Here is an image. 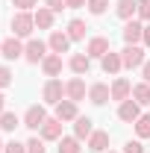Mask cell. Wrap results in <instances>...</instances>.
Instances as JSON below:
<instances>
[{"label":"cell","mask_w":150,"mask_h":153,"mask_svg":"<svg viewBox=\"0 0 150 153\" xmlns=\"http://www.w3.org/2000/svg\"><path fill=\"white\" fill-rule=\"evenodd\" d=\"M41 100H44V106H56L65 100V82L59 79V76H50L47 82H44V88H41Z\"/></svg>","instance_id":"obj_1"},{"label":"cell","mask_w":150,"mask_h":153,"mask_svg":"<svg viewBox=\"0 0 150 153\" xmlns=\"http://www.w3.org/2000/svg\"><path fill=\"white\" fill-rule=\"evenodd\" d=\"M33 30H36V15H33V12H15V15H12V36L30 38Z\"/></svg>","instance_id":"obj_2"},{"label":"cell","mask_w":150,"mask_h":153,"mask_svg":"<svg viewBox=\"0 0 150 153\" xmlns=\"http://www.w3.org/2000/svg\"><path fill=\"white\" fill-rule=\"evenodd\" d=\"M50 115H47V109H44V103H36V106H30L27 112H24V127L27 130H33V133H38L41 127H44V121H47Z\"/></svg>","instance_id":"obj_3"},{"label":"cell","mask_w":150,"mask_h":153,"mask_svg":"<svg viewBox=\"0 0 150 153\" xmlns=\"http://www.w3.org/2000/svg\"><path fill=\"white\" fill-rule=\"evenodd\" d=\"M50 53V47H47V41H41V38H30L27 44H24V59L30 62V65H41V59Z\"/></svg>","instance_id":"obj_4"},{"label":"cell","mask_w":150,"mask_h":153,"mask_svg":"<svg viewBox=\"0 0 150 153\" xmlns=\"http://www.w3.org/2000/svg\"><path fill=\"white\" fill-rule=\"evenodd\" d=\"M121 62H124V68H141L144 62H147V53H144V47L141 44H127L124 50H121Z\"/></svg>","instance_id":"obj_5"},{"label":"cell","mask_w":150,"mask_h":153,"mask_svg":"<svg viewBox=\"0 0 150 153\" xmlns=\"http://www.w3.org/2000/svg\"><path fill=\"white\" fill-rule=\"evenodd\" d=\"M0 56L6 59V62L24 59V41H21L18 36H9V38H3V44H0Z\"/></svg>","instance_id":"obj_6"},{"label":"cell","mask_w":150,"mask_h":153,"mask_svg":"<svg viewBox=\"0 0 150 153\" xmlns=\"http://www.w3.org/2000/svg\"><path fill=\"white\" fill-rule=\"evenodd\" d=\"M121 36L127 44H141V38H144V21H127L124 24V30H121Z\"/></svg>","instance_id":"obj_7"},{"label":"cell","mask_w":150,"mask_h":153,"mask_svg":"<svg viewBox=\"0 0 150 153\" xmlns=\"http://www.w3.org/2000/svg\"><path fill=\"white\" fill-rule=\"evenodd\" d=\"M85 94H88V88H85V79H82V76H71V79L65 82V97H68V100L79 103V100H85Z\"/></svg>","instance_id":"obj_8"},{"label":"cell","mask_w":150,"mask_h":153,"mask_svg":"<svg viewBox=\"0 0 150 153\" xmlns=\"http://www.w3.org/2000/svg\"><path fill=\"white\" fill-rule=\"evenodd\" d=\"M109 50H112V47H109V38H106V36H91V38H88V44H85L88 59H103Z\"/></svg>","instance_id":"obj_9"},{"label":"cell","mask_w":150,"mask_h":153,"mask_svg":"<svg viewBox=\"0 0 150 153\" xmlns=\"http://www.w3.org/2000/svg\"><path fill=\"white\" fill-rule=\"evenodd\" d=\"M47 47H50V53H68L71 50V38H68V33L65 30H53L50 33V38H47Z\"/></svg>","instance_id":"obj_10"},{"label":"cell","mask_w":150,"mask_h":153,"mask_svg":"<svg viewBox=\"0 0 150 153\" xmlns=\"http://www.w3.org/2000/svg\"><path fill=\"white\" fill-rule=\"evenodd\" d=\"M118 118L124 121V124H135L138 118H141V106L135 103V100H124V103H118Z\"/></svg>","instance_id":"obj_11"},{"label":"cell","mask_w":150,"mask_h":153,"mask_svg":"<svg viewBox=\"0 0 150 153\" xmlns=\"http://www.w3.org/2000/svg\"><path fill=\"white\" fill-rule=\"evenodd\" d=\"M53 109H56V118L62 121V124H68V121H76V118H79V103L68 100V97H65L62 103H56Z\"/></svg>","instance_id":"obj_12"},{"label":"cell","mask_w":150,"mask_h":153,"mask_svg":"<svg viewBox=\"0 0 150 153\" xmlns=\"http://www.w3.org/2000/svg\"><path fill=\"white\" fill-rule=\"evenodd\" d=\"M88 100H91L94 106H103V103L112 100V88H109L106 82H91V85H88Z\"/></svg>","instance_id":"obj_13"},{"label":"cell","mask_w":150,"mask_h":153,"mask_svg":"<svg viewBox=\"0 0 150 153\" xmlns=\"http://www.w3.org/2000/svg\"><path fill=\"white\" fill-rule=\"evenodd\" d=\"M109 88H112V100H118V103H124V100L132 97V82L127 79V76H115V82L109 85Z\"/></svg>","instance_id":"obj_14"},{"label":"cell","mask_w":150,"mask_h":153,"mask_svg":"<svg viewBox=\"0 0 150 153\" xmlns=\"http://www.w3.org/2000/svg\"><path fill=\"white\" fill-rule=\"evenodd\" d=\"M85 147L91 153H106L109 150V133H106V130H94V133L88 135V141H85Z\"/></svg>","instance_id":"obj_15"},{"label":"cell","mask_w":150,"mask_h":153,"mask_svg":"<svg viewBox=\"0 0 150 153\" xmlns=\"http://www.w3.org/2000/svg\"><path fill=\"white\" fill-rule=\"evenodd\" d=\"M38 133H41L44 141H59V138H62V121H59L56 115H53V118H47V121H44V127H41Z\"/></svg>","instance_id":"obj_16"},{"label":"cell","mask_w":150,"mask_h":153,"mask_svg":"<svg viewBox=\"0 0 150 153\" xmlns=\"http://www.w3.org/2000/svg\"><path fill=\"white\" fill-rule=\"evenodd\" d=\"M62 65H65V62H62V56H59V53H47V56L41 59V71H44V76H47V79L62 74Z\"/></svg>","instance_id":"obj_17"},{"label":"cell","mask_w":150,"mask_h":153,"mask_svg":"<svg viewBox=\"0 0 150 153\" xmlns=\"http://www.w3.org/2000/svg\"><path fill=\"white\" fill-rule=\"evenodd\" d=\"M68 68H71L76 76H85L88 71H91V59H88V53H74V56L68 59Z\"/></svg>","instance_id":"obj_18"},{"label":"cell","mask_w":150,"mask_h":153,"mask_svg":"<svg viewBox=\"0 0 150 153\" xmlns=\"http://www.w3.org/2000/svg\"><path fill=\"white\" fill-rule=\"evenodd\" d=\"M100 65H103V71L109 76H118L121 71H124V62H121V53H115V50H109L106 56L100 59Z\"/></svg>","instance_id":"obj_19"},{"label":"cell","mask_w":150,"mask_h":153,"mask_svg":"<svg viewBox=\"0 0 150 153\" xmlns=\"http://www.w3.org/2000/svg\"><path fill=\"white\" fill-rule=\"evenodd\" d=\"M94 133V121L88 118V115H79L74 121V135L79 138V141H88V135Z\"/></svg>","instance_id":"obj_20"},{"label":"cell","mask_w":150,"mask_h":153,"mask_svg":"<svg viewBox=\"0 0 150 153\" xmlns=\"http://www.w3.org/2000/svg\"><path fill=\"white\" fill-rule=\"evenodd\" d=\"M115 15L121 21H132V15H138V0H118L115 3Z\"/></svg>","instance_id":"obj_21"},{"label":"cell","mask_w":150,"mask_h":153,"mask_svg":"<svg viewBox=\"0 0 150 153\" xmlns=\"http://www.w3.org/2000/svg\"><path fill=\"white\" fill-rule=\"evenodd\" d=\"M33 15H36V27H38V30H53V21H56V12H53V9L38 6Z\"/></svg>","instance_id":"obj_22"},{"label":"cell","mask_w":150,"mask_h":153,"mask_svg":"<svg viewBox=\"0 0 150 153\" xmlns=\"http://www.w3.org/2000/svg\"><path fill=\"white\" fill-rule=\"evenodd\" d=\"M85 30H88V27H85V21H82V18H71L65 33H68L71 41H82V38H85Z\"/></svg>","instance_id":"obj_23"},{"label":"cell","mask_w":150,"mask_h":153,"mask_svg":"<svg viewBox=\"0 0 150 153\" xmlns=\"http://www.w3.org/2000/svg\"><path fill=\"white\" fill-rule=\"evenodd\" d=\"M132 100H135L138 106H147L150 103V82H144V79L135 82V85H132Z\"/></svg>","instance_id":"obj_24"},{"label":"cell","mask_w":150,"mask_h":153,"mask_svg":"<svg viewBox=\"0 0 150 153\" xmlns=\"http://www.w3.org/2000/svg\"><path fill=\"white\" fill-rule=\"evenodd\" d=\"M82 147H79V138L76 135H62L59 138V147H56V153H79Z\"/></svg>","instance_id":"obj_25"},{"label":"cell","mask_w":150,"mask_h":153,"mask_svg":"<svg viewBox=\"0 0 150 153\" xmlns=\"http://www.w3.org/2000/svg\"><path fill=\"white\" fill-rule=\"evenodd\" d=\"M15 127H24V121H21L15 112H3L0 115V130H3V133H15Z\"/></svg>","instance_id":"obj_26"},{"label":"cell","mask_w":150,"mask_h":153,"mask_svg":"<svg viewBox=\"0 0 150 153\" xmlns=\"http://www.w3.org/2000/svg\"><path fill=\"white\" fill-rule=\"evenodd\" d=\"M135 135L138 138H150V112H141V118L135 121Z\"/></svg>","instance_id":"obj_27"},{"label":"cell","mask_w":150,"mask_h":153,"mask_svg":"<svg viewBox=\"0 0 150 153\" xmlns=\"http://www.w3.org/2000/svg\"><path fill=\"white\" fill-rule=\"evenodd\" d=\"M27 153H47V147H44V138H41V135L30 138V141H27Z\"/></svg>","instance_id":"obj_28"},{"label":"cell","mask_w":150,"mask_h":153,"mask_svg":"<svg viewBox=\"0 0 150 153\" xmlns=\"http://www.w3.org/2000/svg\"><path fill=\"white\" fill-rule=\"evenodd\" d=\"M85 6H88V12H91V15H103V12L109 9V0H88Z\"/></svg>","instance_id":"obj_29"},{"label":"cell","mask_w":150,"mask_h":153,"mask_svg":"<svg viewBox=\"0 0 150 153\" xmlns=\"http://www.w3.org/2000/svg\"><path fill=\"white\" fill-rule=\"evenodd\" d=\"M124 153H147V150H144L141 138H135V141H127V144H124Z\"/></svg>","instance_id":"obj_30"},{"label":"cell","mask_w":150,"mask_h":153,"mask_svg":"<svg viewBox=\"0 0 150 153\" xmlns=\"http://www.w3.org/2000/svg\"><path fill=\"white\" fill-rule=\"evenodd\" d=\"M12 85V71L6 65H0V88H9Z\"/></svg>","instance_id":"obj_31"},{"label":"cell","mask_w":150,"mask_h":153,"mask_svg":"<svg viewBox=\"0 0 150 153\" xmlns=\"http://www.w3.org/2000/svg\"><path fill=\"white\" fill-rule=\"evenodd\" d=\"M138 21H150V0H138Z\"/></svg>","instance_id":"obj_32"},{"label":"cell","mask_w":150,"mask_h":153,"mask_svg":"<svg viewBox=\"0 0 150 153\" xmlns=\"http://www.w3.org/2000/svg\"><path fill=\"white\" fill-rule=\"evenodd\" d=\"M12 6H18V12H30L33 6H38V0H12Z\"/></svg>","instance_id":"obj_33"},{"label":"cell","mask_w":150,"mask_h":153,"mask_svg":"<svg viewBox=\"0 0 150 153\" xmlns=\"http://www.w3.org/2000/svg\"><path fill=\"white\" fill-rule=\"evenodd\" d=\"M6 153H27V144H21V141H6Z\"/></svg>","instance_id":"obj_34"},{"label":"cell","mask_w":150,"mask_h":153,"mask_svg":"<svg viewBox=\"0 0 150 153\" xmlns=\"http://www.w3.org/2000/svg\"><path fill=\"white\" fill-rule=\"evenodd\" d=\"M44 6H47V9H53V12H62V9H68V6H65V0H44Z\"/></svg>","instance_id":"obj_35"},{"label":"cell","mask_w":150,"mask_h":153,"mask_svg":"<svg viewBox=\"0 0 150 153\" xmlns=\"http://www.w3.org/2000/svg\"><path fill=\"white\" fill-rule=\"evenodd\" d=\"M85 3H88V0H65V6H68V9H82Z\"/></svg>","instance_id":"obj_36"},{"label":"cell","mask_w":150,"mask_h":153,"mask_svg":"<svg viewBox=\"0 0 150 153\" xmlns=\"http://www.w3.org/2000/svg\"><path fill=\"white\" fill-rule=\"evenodd\" d=\"M141 79H144V82H150V59L141 65Z\"/></svg>","instance_id":"obj_37"},{"label":"cell","mask_w":150,"mask_h":153,"mask_svg":"<svg viewBox=\"0 0 150 153\" xmlns=\"http://www.w3.org/2000/svg\"><path fill=\"white\" fill-rule=\"evenodd\" d=\"M141 44H144V47H150V24L144 27V38H141Z\"/></svg>","instance_id":"obj_38"},{"label":"cell","mask_w":150,"mask_h":153,"mask_svg":"<svg viewBox=\"0 0 150 153\" xmlns=\"http://www.w3.org/2000/svg\"><path fill=\"white\" fill-rule=\"evenodd\" d=\"M6 112V94H3V88H0V115Z\"/></svg>","instance_id":"obj_39"},{"label":"cell","mask_w":150,"mask_h":153,"mask_svg":"<svg viewBox=\"0 0 150 153\" xmlns=\"http://www.w3.org/2000/svg\"><path fill=\"white\" fill-rule=\"evenodd\" d=\"M0 153H6V144H3V141H0Z\"/></svg>","instance_id":"obj_40"},{"label":"cell","mask_w":150,"mask_h":153,"mask_svg":"<svg viewBox=\"0 0 150 153\" xmlns=\"http://www.w3.org/2000/svg\"><path fill=\"white\" fill-rule=\"evenodd\" d=\"M106 153H118V150H106Z\"/></svg>","instance_id":"obj_41"},{"label":"cell","mask_w":150,"mask_h":153,"mask_svg":"<svg viewBox=\"0 0 150 153\" xmlns=\"http://www.w3.org/2000/svg\"><path fill=\"white\" fill-rule=\"evenodd\" d=\"M0 44H3V41H0Z\"/></svg>","instance_id":"obj_42"}]
</instances>
